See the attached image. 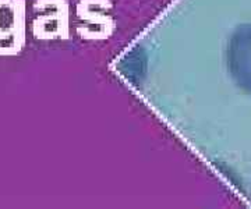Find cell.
<instances>
[{
  "label": "cell",
  "mask_w": 251,
  "mask_h": 209,
  "mask_svg": "<svg viewBox=\"0 0 251 209\" xmlns=\"http://www.w3.org/2000/svg\"><path fill=\"white\" fill-rule=\"evenodd\" d=\"M7 41L13 55L24 44V0H0V45Z\"/></svg>",
  "instance_id": "1"
},
{
  "label": "cell",
  "mask_w": 251,
  "mask_h": 209,
  "mask_svg": "<svg viewBox=\"0 0 251 209\" xmlns=\"http://www.w3.org/2000/svg\"><path fill=\"white\" fill-rule=\"evenodd\" d=\"M233 70L239 82L251 91V29H246L236 37Z\"/></svg>",
  "instance_id": "2"
}]
</instances>
